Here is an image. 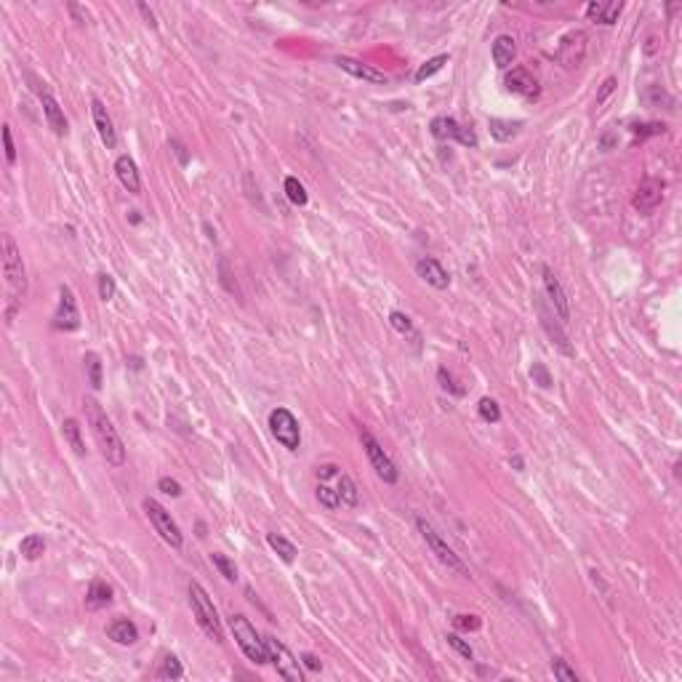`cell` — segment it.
Wrapping results in <instances>:
<instances>
[{
    "mask_svg": "<svg viewBox=\"0 0 682 682\" xmlns=\"http://www.w3.org/2000/svg\"><path fill=\"white\" fill-rule=\"evenodd\" d=\"M83 405H85V419L91 424V432H94V437H96L101 448V456L112 466H123L125 464V445H123L112 419L107 416V411L94 397H85Z\"/></svg>",
    "mask_w": 682,
    "mask_h": 682,
    "instance_id": "6da1fadb",
    "label": "cell"
},
{
    "mask_svg": "<svg viewBox=\"0 0 682 682\" xmlns=\"http://www.w3.org/2000/svg\"><path fill=\"white\" fill-rule=\"evenodd\" d=\"M187 592H189V608H192V616H195L198 626L214 642H224V626H221L219 610H216V605L211 600V595L198 581H189Z\"/></svg>",
    "mask_w": 682,
    "mask_h": 682,
    "instance_id": "7a4b0ae2",
    "label": "cell"
},
{
    "mask_svg": "<svg viewBox=\"0 0 682 682\" xmlns=\"http://www.w3.org/2000/svg\"><path fill=\"white\" fill-rule=\"evenodd\" d=\"M229 629H232V637H235L238 648L245 653V659H248V661H254L256 666H261V663H269L267 642H264V637H261L259 632L251 626V621H248L242 613H232V616H229Z\"/></svg>",
    "mask_w": 682,
    "mask_h": 682,
    "instance_id": "3957f363",
    "label": "cell"
},
{
    "mask_svg": "<svg viewBox=\"0 0 682 682\" xmlns=\"http://www.w3.org/2000/svg\"><path fill=\"white\" fill-rule=\"evenodd\" d=\"M416 528H419V533H422V539L426 541V546L432 549V555L437 557V560L442 562V565H448L451 570H456L459 576H464V579H469V568L464 565V560L445 544V539H442L440 533H437V528L432 525V522L426 520V517H416Z\"/></svg>",
    "mask_w": 682,
    "mask_h": 682,
    "instance_id": "277c9868",
    "label": "cell"
},
{
    "mask_svg": "<svg viewBox=\"0 0 682 682\" xmlns=\"http://www.w3.org/2000/svg\"><path fill=\"white\" fill-rule=\"evenodd\" d=\"M3 275H6L8 291L14 293V299H24V293H27V272H24L19 245L11 235H3Z\"/></svg>",
    "mask_w": 682,
    "mask_h": 682,
    "instance_id": "5b68a950",
    "label": "cell"
},
{
    "mask_svg": "<svg viewBox=\"0 0 682 682\" xmlns=\"http://www.w3.org/2000/svg\"><path fill=\"white\" fill-rule=\"evenodd\" d=\"M144 512H147V517H149V522H152V528L158 530V536H161L163 541L168 544L171 549H181L184 539H181L179 525H176V520L171 517V512H168L163 504L155 502V499H144Z\"/></svg>",
    "mask_w": 682,
    "mask_h": 682,
    "instance_id": "8992f818",
    "label": "cell"
},
{
    "mask_svg": "<svg viewBox=\"0 0 682 682\" xmlns=\"http://www.w3.org/2000/svg\"><path fill=\"white\" fill-rule=\"evenodd\" d=\"M269 432H272V437L280 442L282 448H288V451H299L301 448L299 422H296V416L288 408H275L269 413Z\"/></svg>",
    "mask_w": 682,
    "mask_h": 682,
    "instance_id": "52a82bcc",
    "label": "cell"
},
{
    "mask_svg": "<svg viewBox=\"0 0 682 682\" xmlns=\"http://www.w3.org/2000/svg\"><path fill=\"white\" fill-rule=\"evenodd\" d=\"M360 442H362V448H365V456H368V462H371V466H373V472L382 477L386 485H395L397 482V466H395V462L386 456V451L382 448V442L376 440L368 429H362L360 432Z\"/></svg>",
    "mask_w": 682,
    "mask_h": 682,
    "instance_id": "ba28073f",
    "label": "cell"
},
{
    "mask_svg": "<svg viewBox=\"0 0 682 682\" xmlns=\"http://www.w3.org/2000/svg\"><path fill=\"white\" fill-rule=\"evenodd\" d=\"M267 642V653H269V663L275 666V672H278V677L288 682H301L304 680V674H301V666L296 661V656L282 645L278 637H272V634H267L264 637Z\"/></svg>",
    "mask_w": 682,
    "mask_h": 682,
    "instance_id": "9c48e42d",
    "label": "cell"
},
{
    "mask_svg": "<svg viewBox=\"0 0 682 682\" xmlns=\"http://www.w3.org/2000/svg\"><path fill=\"white\" fill-rule=\"evenodd\" d=\"M54 328L56 331H78L81 328V309H78V299H75L70 285H59V304H56V315H54Z\"/></svg>",
    "mask_w": 682,
    "mask_h": 682,
    "instance_id": "30bf717a",
    "label": "cell"
},
{
    "mask_svg": "<svg viewBox=\"0 0 682 682\" xmlns=\"http://www.w3.org/2000/svg\"><path fill=\"white\" fill-rule=\"evenodd\" d=\"M429 131H432V136L435 139H456L459 144L464 147H477V136H475V131L472 128H466V125H459V123L453 121V118H435V121L429 123Z\"/></svg>",
    "mask_w": 682,
    "mask_h": 682,
    "instance_id": "8fae6325",
    "label": "cell"
},
{
    "mask_svg": "<svg viewBox=\"0 0 682 682\" xmlns=\"http://www.w3.org/2000/svg\"><path fill=\"white\" fill-rule=\"evenodd\" d=\"M583 54H586V35L573 30L568 35H562L560 45H557V59L568 67V70H576L579 64L583 61Z\"/></svg>",
    "mask_w": 682,
    "mask_h": 682,
    "instance_id": "7c38bea8",
    "label": "cell"
},
{
    "mask_svg": "<svg viewBox=\"0 0 682 682\" xmlns=\"http://www.w3.org/2000/svg\"><path fill=\"white\" fill-rule=\"evenodd\" d=\"M541 275H544V288H546V296H549V301H552V309H555L557 320L568 322L570 320V301H568V296H565L560 280L555 278V272H552L549 267H544Z\"/></svg>",
    "mask_w": 682,
    "mask_h": 682,
    "instance_id": "4fadbf2b",
    "label": "cell"
},
{
    "mask_svg": "<svg viewBox=\"0 0 682 682\" xmlns=\"http://www.w3.org/2000/svg\"><path fill=\"white\" fill-rule=\"evenodd\" d=\"M336 64H339L347 75L360 78V81H365V83H373V85H384V83H389V75H386V72L376 70V67H371V64H362L360 59H352V56H336Z\"/></svg>",
    "mask_w": 682,
    "mask_h": 682,
    "instance_id": "5bb4252c",
    "label": "cell"
},
{
    "mask_svg": "<svg viewBox=\"0 0 682 682\" xmlns=\"http://www.w3.org/2000/svg\"><path fill=\"white\" fill-rule=\"evenodd\" d=\"M504 85H506L509 94H517L522 99H536L539 96V83H536V78L525 67H515L512 72H506Z\"/></svg>",
    "mask_w": 682,
    "mask_h": 682,
    "instance_id": "9a60e30c",
    "label": "cell"
},
{
    "mask_svg": "<svg viewBox=\"0 0 682 682\" xmlns=\"http://www.w3.org/2000/svg\"><path fill=\"white\" fill-rule=\"evenodd\" d=\"M91 118H94V125H96V134H99L101 144L107 149H115L118 144V134H115V125H112V118L107 112V107L101 104V99H91Z\"/></svg>",
    "mask_w": 682,
    "mask_h": 682,
    "instance_id": "2e32d148",
    "label": "cell"
},
{
    "mask_svg": "<svg viewBox=\"0 0 682 682\" xmlns=\"http://www.w3.org/2000/svg\"><path fill=\"white\" fill-rule=\"evenodd\" d=\"M663 198V181L659 179H642L640 187H637V192H634V200L632 205L640 211V214H648V211H653Z\"/></svg>",
    "mask_w": 682,
    "mask_h": 682,
    "instance_id": "e0dca14e",
    "label": "cell"
},
{
    "mask_svg": "<svg viewBox=\"0 0 682 682\" xmlns=\"http://www.w3.org/2000/svg\"><path fill=\"white\" fill-rule=\"evenodd\" d=\"M38 96H41V104H43V115H45V123H48V128L56 134V136H67V118H64V110L59 107V101L51 96V91H45V88H38Z\"/></svg>",
    "mask_w": 682,
    "mask_h": 682,
    "instance_id": "ac0fdd59",
    "label": "cell"
},
{
    "mask_svg": "<svg viewBox=\"0 0 682 682\" xmlns=\"http://www.w3.org/2000/svg\"><path fill=\"white\" fill-rule=\"evenodd\" d=\"M416 272H419L422 280H426L432 288H437V291H445V288L451 285L448 269H445L437 259H432V256H424V259L416 261Z\"/></svg>",
    "mask_w": 682,
    "mask_h": 682,
    "instance_id": "d6986e66",
    "label": "cell"
},
{
    "mask_svg": "<svg viewBox=\"0 0 682 682\" xmlns=\"http://www.w3.org/2000/svg\"><path fill=\"white\" fill-rule=\"evenodd\" d=\"M115 174H118V179L121 184L131 192V195H139L141 192V179H139V168H136V163L131 155H121L118 161H115Z\"/></svg>",
    "mask_w": 682,
    "mask_h": 682,
    "instance_id": "ffe728a7",
    "label": "cell"
},
{
    "mask_svg": "<svg viewBox=\"0 0 682 682\" xmlns=\"http://www.w3.org/2000/svg\"><path fill=\"white\" fill-rule=\"evenodd\" d=\"M536 309H539V318H541V325H544V328H546V333H549V336H552V341H555V344H557V347H560V352H562V355H568V358H570V355H573V347H570V344H568V336H565V333H562L560 328H557V322H555V325H552V320H555V318H557V315H552V312H555V309H552V312H549V309H546V307H544L541 301H539V304H536Z\"/></svg>",
    "mask_w": 682,
    "mask_h": 682,
    "instance_id": "44dd1931",
    "label": "cell"
},
{
    "mask_svg": "<svg viewBox=\"0 0 682 682\" xmlns=\"http://www.w3.org/2000/svg\"><path fill=\"white\" fill-rule=\"evenodd\" d=\"M107 637L118 645H134L139 640V629L131 619H115V621L107 626Z\"/></svg>",
    "mask_w": 682,
    "mask_h": 682,
    "instance_id": "7402d4cb",
    "label": "cell"
},
{
    "mask_svg": "<svg viewBox=\"0 0 682 682\" xmlns=\"http://www.w3.org/2000/svg\"><path fill=\"white\" fill-rule=\"evenodd\" d=\"M112 602V586L101 579H94L88 583V595H85V608L88 610H101Z\"/></svg>",
    "mask_w": 682,
    "mask_h": 682,
    "instance_id": "603a6c76",
    "label": "cell"
},
{
    "mask_svg": "<svg viewBox=\"0 0 682 682\" xmlns=\"http://www.w3.org/2000/svg\"><path fill=\"white\" fill-rule=\"evenodd\" d=\"M621 11L623 3H616V0H610V3H589L586 6V17L592 21H600V24H616Z\"/></svg>",
    "mask_w": 682,
    "mask_h": 682,
    "instance_id": "cb8c5ba5",
    "label": "cell"
},
{
    "mask_svg": "<svg viewBox=\"0 0 682 682\" xmlns=\"http://www.w3.org/2000/svg\"><path fill=\"white\" fill-rule=\"evenodd\" d=\"M493 64L499 67V70H506L515 56H517V45H515V38L512 35H499L496 41H493Z\"/></svg>",
    "mask_w": 682,
    "mask_h": 682,
    "instance_id": "d4e9b609",
    "label": "cell"
},
{
    "mask_svg": "<svg viewBox=\"0 0 682 682\" xmlns=\"http://www.w3.org/2000/svg\"><path fill=\"white\" fill-rule=\"evenodd\" d=\"M488 128H490V136L496 141H509L515 139L520 134L522 123L520 121H502V118H490L488 121Z\"/></svg>",
    "mask_w": 682,
    "mask_h": 682,
    "instance_id": "484cf974",
    "label": "cell"
},
{
    "mask_svg": "<svg viewBox=\"0 0 682 682\" xmlns=\"http://www.w3.org/2000/svg\"><path fill=\"white\" fill-rule=\"evenodd\" d=\"M267 544H269L272 552H278V557H280L282 562L291 565V562L296 560V544L288 541V539L280 536V533H267Z\"/></svg>",
    "mask_w": 682,
    "mask_h": 682,
    "instance_id": "4316f807",
    "label": "cell"
},
{
    "mask_svg": "<svg viewBox=\"0 0 682 682\" xmlns=\"http://www.w3.org/2000/svg\"><path fill=\"white\" fill-rule=\"evenodd\" d=\"M61 432H64V440L70 442V448H72L78 456H85V442H83V437H81V424H78V419H64Z\"/></svg>",
    "mask_w": 682,
    "mask_h": 682,
    "instance_id": "83f0119b",
    "label": "cell"
},
{
    "mask_svg": "<svg viewBox=\"0 0 682 682\" xmlns=\"http://www.w3.org/2000/svg\"><path fill=\"white\" fill-rule=\"evenodd\" d=\"M19 552L24 560H38L43 552H45V541H43V536L38 533H30V536H24L19 544Z\"/></svg>",
    "mask_w": 682,
    "mask_h": 682,
    "instance_id": "f1b7e54d",
    "label": "cell"
},
{
    "mask_svg": "<svg viewBox=\"0 0 682 682\" xmlns=\"http://www.w3.org/2000/svg\"><path fill=\"white\" fill-rule=\"evenodd\" d=\"M336 493H339L341 504H347V506H358V502H360L358 485H355V480H352L349 475H339V488H336Z\"/></svg>",
    "mask_w": 682,
    "mask_h": 682,
    "instance_id": "f546056e",
    "label": "cell"
},
{
    "mask_svg": "<svg viewBox=\"0 0 682 682\" xmlns=\"http://www.w3.org/2000/svg\"><path fill=\"white\" fill-rule=\"evenodd\" d=\"M83 362H85L88 384H91L94 389H101V358L96 355V352H88V355L83 358Z\"/></svg>",
    "mask_w": 682,
    "mask_h": 682,
    "instance_id": "4dcf8cb0",
    "label": "cell"
},
{
    "mask_svg": "<svg viewBox=\"0 0 682 682\" xmlns=\"http://www.w3.org/2000/svg\"><path fill=\"white\" fill-rule=\"evenodd\" d=\"M448 64V54H440V56H435V59L424 61L422 67L416 70V83H424L426 78H432V75H437L442 67Z\"/></svg>",
    "mask_w": 682,
    "mask_h": 682,
    "instance_id": "1f68e13d",
    "label": "cell"
},
{
    "mask_svg": "<svg viewBox=\"0 0 682 682\" xmlns=\"http://www.w3.org/2000/svg\"><path fill=\"white\" fill-rule=\"evenodd\" d=\"M285 195L293 205H307V189L296 176H288L285 179Z\"/></svg>",
    "mask_w": 682,
    "mask_h": 682,
    "instance_id": "d6a6232c",
    "label": "cell"
},
{
    "mask_svg": "<svg viewBox=\"0 0 682 682\" xmlns=\"http://www.w3.org/2000/svg\"><path fill=\"white\" fill-rule=\"evenodd\" d=\"M211 562L216 565V570H219L227 581H235V579H238V568H235V562L229 560V557H224V555H219V552H214V555H211Z\"/></svg>",
    "mask_w": 682,
    "mask_h": 682,
    "instance_id": "836d02e7",
    "label": "cell"
},
{
    "mask_svg": "<svg viewBox=\"0 0 682 682\" xmlns=\"http://www.w3.org/2000/svg\"><path fill=\"white\" fill-rule=\"evenodd\" d=\"M315 493H318V502H320L325 509H331V512H333V509H339V506H341L339 493H336L333 488H328L325 482H320V485H318V490H315Z\"/></svg>",
    "mask_w": 682,
    "mask_h": 682,
    "instance_id": "e575fe53",
    "label": "cell"
},
{
    "mask_svg": "<svg viewBox=\"0 0 682 682\" xmlns=\"http://www.w3.org/2000/svg\"><path fill=\"white\" fill-rule=\"evenodd\" d=\"M477 411H480V416L485 422H490V424L502 422V408H499V402L490 400V397H482L480 405H477Z\"/></svg>",
    "mask_w": 682,
    "mask_h": 682,
    "instance_id": "d590c367",
    "label": "cell"
},
{
    "mask_svg": "<svg viewBox=\"0 0 682 682\" xmlns=\"http://www.w3.org/2000/svg\"><path fill=\"white\" fill-rule=\"evenodd\" d=\"M552 674L562 682H579V674L562 661V659H552Z\"/></svg>",
    "mask_w": 682,
    "mask_h": 682,
    "instance_id": "8d00e7d4",
    "label": "cell"
},
{
    "mask_svg": "<svg viewBox=\"0 0 682 682\" xmlns=\"http://www.w3.org/2000/svg\"><path fill=\"white\" fill-rule=\"evenodd\" d=\"M161 677H171V680H181V677H184V669H181V663L176 656H165V659H163Z\"/></svg>",
    "mask_w": 682,
    "mask_h": 682,
    "instance_id": "74e56055",
    "label": "cell"
},
{
    "mask_svg": "<svg viewBox=\"0 0 682 682\" xmlns=\"http://www.w3.org/2000/svg\"><path fill=\"white\" fill-rule=\"evenodd\" d=\"M530 379H533V384H539L541 389H552V376H549V371H546L544 362H533L530 365Z\"/></svg>",
    "mask_w": 682,
    "mask_h": 682,
    "instance_id": "f35d334b",
    "label": "cell"
},
{
    "mask_svg": "<svg viewBox=\"0 0 682 682\" xmlns=\"http://www.w3.org/2000/svg\"><path fill=\"white\" fill-rule=\"evenodd\" d=\"M389 325L397 331V333H411L413 331V322H411V318L405 315V312H389Z\"/></svg>",
    "mask_w": 682,
    "mask_h": 682,
    "instance_id": "ab89813d",
    "label": "cell"
},
{
    "mask_svg": "<svg viewBox=\"0 0 682 682\" xmlns=\"http://www.w3.org/2000/svg\"><path fill=\"white\" fill-rule=\"evenodd\" d=\"M437 382H440V386L445 389V392H451V395H456V397H462V395H464V386H459V384H456V379H453V376H451V373H448L445 368H440V371H437Z\"/></svg>",
    "mask_w": 682,
    "mask_h": 682,
    "instance_id": "60d3db41",
    "label": "cell"
},
{
    "mask_svg": "<svg viewBox=\"0 0 682 682\" xmlns=\"http://www.w3.org/2000/svg\"><path fill=\"white\" fill-rule=\"evenodd\" d=\"M445 640H448V645H451V648H453L456 653H462L466 661H472V659H475V650H472V645H469V642H464L459 634H448Z\"/></svg>",
    "mask_w": 682,
    "mask_h": 682,
    "instance_id": "b9f144b4",
    "label": "cell"
},
{
    "mask_svg": "<svg viewBox=\"0 0 682 682\" xmlns=\"http://www.w3.org/2000/svg\"><path fill=\"white\" fill-rule=\"evenodd\" d=\"M115 278L112 275H99V299L101 301H112L115 299Z\"/></svg>",
    "mask_w": 682,
    "mask_h": 682,
    "instance_id": "7bdbcfd3",
    "label": "cell"
},
{
    "mask_svg": "<svg viewBox=\"0 0 682 682\" xmlns=\"http://www.w3.org/2000/svg\"><path fill=\"white\" fill-rule=\"evenodd\" d=\"M219 275H221V285H224L229 293H240L238 282L232 280V275H229V264H227V259H219Z\"/></svg>",
    "mask_w": 682,
    "mask_h": 682,
    "instance_id": "ee69618b",
    "label": "cell"
},
{
    "mask_svg": "<svg viewBox=\"0 0 682 682\" xmlns=\"http://www.w3.org/2000/svg\"><path fill=\"white\" fill-rule=\"evenodd\" d=\"M663 123H645V125H634V134H637V139H645V136H656V134H663Z\"/></svg>",
    "mask_w": 682,
    "mask_h": 682,
    "instance_id": "f6af8a7d",
    "label": "cell"
},
{
    "mask_svg": "<svg viewBox=\"0 0 682 682\" xmlns=\"http://www.w3.org/2000/svg\"><path fill=\"white\" fill-rule=\"evenodd\" d=\"M3 141H6V161L8 165L17 163V147H14V136H11V125H3Z\"/></svg>",
    "mask_w": 682,
    "mask_h": 682,
    "instance_id": "bcb514c9",
    "label": "cell"
},
{
    "mask_svg": "<svg viewBox=\"0 0 682 682\" xmlns=\"http://www.w3.org/2000/svg\"><path fill=\"white\" fill-rule=\"evenodd\" d=\"M453 623H456L459 629H464V632H477V629H480V619H477V616H456Z\"/></svg>",
    "mask_w": 682,
    "mask_h": 682,
    "instance_id": "7dc6e473",
    "label": "cell"
},
{
    "mask_svg": "<svg viewBox=\"0 0 682 682\" xmlns=\"http://www.w3.org/2000/svg\"><path fill=\"white\" fill-rule=\"evenodd\" d=\"M158 488H161L165 496H174V499L181 496V485L176 480H171V477H161V480H158Z\"/></svg>",
    "mask_w": 682,
    "mask_h": 682,
    "instance_id": "c3c4849f",
    "label": "cell"
},
{
    "mask_svg": "<svg viewBox=\"0 0 682 682\" xmlns=\"http://www.w3.org/2000/svg\"><path fill=\"white\" fill-rule=\"evenodd\" d=\"M613 91H616V78H608V81L602 83V88H600V94H597V99H595V101H597V107H600V104H605V99H608V96H610Z\"/></svg>",
    "mask_w": 682,
    "mask_h": 682,
    "instance_id": "681fc988",
    "label": "cell"
},
{
    "mask_svg": "<svg viewBox=\"0 0 682 682\" xmlns=\"http://www.w3.org/2000/svg\"><path fill=\"white\" fill-rule=\"evenodd\" d=\"M333 475H339V466H336V464H322V466H318V477H320V480H328V477H333Z\"/></svg>",
    "mask_w": 682,
    "mask_h": 682,
    "instance_id": "f907efd6",
    "label": "cell"
},
{
    "mask_svg": "<svg viewBox=\"0 0 682 682\" xmlns=\"http://www.w3.org/2000/svg\"><path fill=\"white\" fill-rule=\"evenodd\" d=\"M301 661H304L307 669H312V672H320L322 669L320 659H318V656H312V653H304V656H301Z\"/></svg>",
    "mask_w": 682,
    "mask_h": 682,
    "instance_id": "816d5d0a",
    "label": "cell"
},
{
    "mask_svg": "<svg viewBox=\"0 0 682 682\" xmlns=\"http://www.w3.org/2000/svg\"><path fill=\"white\" fill-rule=\"evenodd\" d=\"M139 11H141V17L147 19V24H149V27H158V21H155V14H152V11H149V8L144 6V3H139Z\"/></svg>",
    "mask_w": 682,
    "mask_h": 682,
    "instance_id": "f5cc1de1",
    "label": "cell"
},
{
    "mask_svg": "<svg viewBox=\"0 0 682 682\" xmlns=\"http://www.w3.org/2000/svg\"><path fill=\"white\" fill-rule=\"evenodd\" d=\"M174 144V149H176V155H179V161L181 163H187V152H184V147L181 144H176V141H171Z\"/></svg>",
    "mask_w": 682,
    "mask_h": 682,
    "instance_id": "db71d44e",
    "label": "cell"
}]
</instances>
